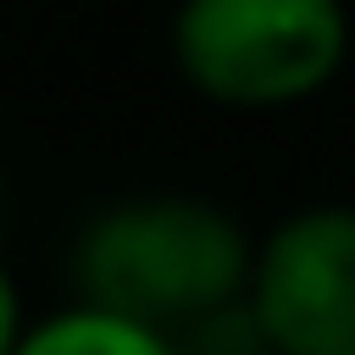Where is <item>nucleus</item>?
Segmentation results:
<instances>
[{"instance_id": "nucleus-1", "label": "nucleus", "mask_w": 355, "mask_h": 355, "mask_svg": "<svg viewBox=\"0 0 355 355\" xmlns=\"http://www.w3.org/2000/svg\"><path fill=\"white\" fill-rule=\"evenodd\" d=\"M257 263V230L198 191H132L79 224L66 250L73 303L112 309L158 336L243 303Z\"/></svg>"}, {"instance_id": "nucleus-2", "label": "nucleus", "mask_w": 355, "mask_h": 355, "mask_svg": "<svg viewBox=\"0 0 355 355\" xmlns=\"http://www.w3.org/2000/svg\"><path fill=\"white\" fill-rule=\"evenodd\" d=\"M349 0H178L171 66L224 112H290L349 66Z\"/></svg>"}, {"instance_id": "nucleus-3", "label": "nucleus", "mask_w": 355, "mask_h": 355, "mask_svg": "<svg viewBox=\"0 0 355 355\" xmlns=\"http://www.w3.org/2000/svg\"><path fill=\"white\" fill-rule=\"evenodd\" d=\"M250 303L270 355H355V204L322 198L257 237Z\"/></svg>"}, {"instance_id": "nucleus-4", "label": "nucleus", "mask_w": 355, "mask_h": 355, "mask_svg": "<svg viewBox=\"0 0 355 355\" xmlns=\"http://www.w3.org/2000/svg\"><path fill=\"white\" fill-rule=\"evenodd\" d=\"M13 355H178V343L158 336V329H145V322L112 316V309L60 303V309L26 322V336H20Z\"/></svg>"}, {"instance_id": "nucleus-5", "label": "nucleus", "mask_w": 355, "mask_h": 355, "mask_svg": "<svg viewBox=\"0 0 355 355\" xmlns=\"http://www.w3.org/2000/svg\"><path fill=\"white\" fill-rule=\"evenodd\" d=\"M26 303H20V283H13V270L0 263V355H13L20 349V336H26Z\"/></svg>"}]
</instances>
